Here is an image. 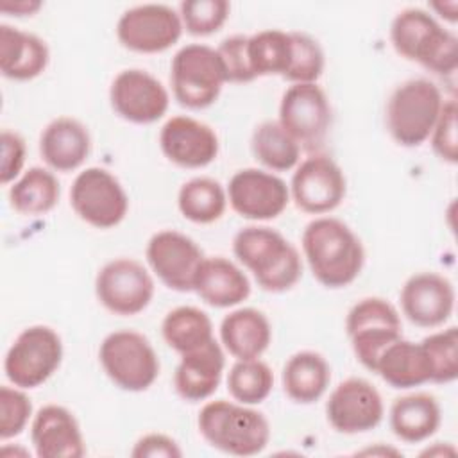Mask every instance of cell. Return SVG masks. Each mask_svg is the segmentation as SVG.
Instances as JSON below:
<instances>
[{
	"instance_id": "6da1fadb",
	"label": "cell",
	"mask_w": 458,
	"mask_h": 458,
	"mask_svg": "<svg viewBox=\"0 0 458 458\" xmlns=\"http://www.w3.org/2000/svg\"><path fill=\"white\" fill-rule=\"evenodd\" d=\"M301 245L313 277L326 288H345L363 270V243L338 218L318 216L311 220L302 231Z\"/></svg>"
},
{
	"instance_id": "7a4b0ae2",
	"label": "cell",
	"mask_w": 458,
	"mask_h": 458,
	"mask_svg": "<svg viewBox=\"0 0 458 458\" xmlns=\"http://www.w3.org/2000/svg\"><path fill=\"white\" fill-rule=\"evenodd\" d=\"M233 252L265 292H286L302 276L299 250L272 227L247 225L240 229L233 238Z\"/></svg>"
},
{
	"instance_id": "3957f363",
	"label": "cell",
	"mask_w": 458,
	"mask_h": 458,
	"mask_svg": "<svg viewBox=\"0 0 458 458\" xmlns=\"http://www.w3.org/2000/svg\"><path fill=\"white\" fill-rule=\"evenodd\" d=\"M394 50L437 75H451L458 66V39L437 18L419 7L397 13L390 25Z\"/></svg>"
},
{
	"instance_id": "277c9868",
	"label": "cell",
	"mask_w": 458,
	"mask_h": 458,
	"mask_svg": "<svg viewBox=\"0 0 458 458\" xmlns=\"http://www.w3.org/2000/svg\"><path fill=\"white\" fill-rule=\"evenodd\" d=\"M197 428L211 447L233 456L258 454L270 440V424L261 411L225 399L206 403Z\"/></svg>"
},
{
	"instance_id": "5b68a950",
	"label": "cell",
	"mask_w": 458,
	"mask_h": 458,
	"mask_svg": "<svg viewBox=\"0 0 458 458\" xmlns=\"http://www.w3.org/2000/svg\"><path fill=\"white\" fill-rule=\"evenodd\" d=\"M444 97L429 79H408L388 97L385 122L392 140L401 147H420L440 116Z\"/></svg>"
},
{
	"instance_id": "8992f818",
	"label": "cell",
	"mask_w": 458,
	"mask_h": 458,
	"mask_svg": "<svg viewBox=\"0 0 458 458\" xmlns=\"http://www.w3.org/2000/svg\"><path fill=\"white\" fill-rule=\"evenodd\" d=\"M225 82V72L216 48L191 43L181 47L172 57V93L182 107L206 109L213 106Z\"/></svg>"
},
{
	"instance_id": "52a82bcc",
	"label": "cell",
	"mask_w": 458,
	"mask_h": 458,
	"mask_svg": "<svg viewBox=\"0 0 458 458\" xmlns=\"http://www.w3.org/2000/svg\"><path fill=\"white\" fill-rule=\"evenodd\" d=\"M98 360L106 376L125 392H143L159 376V358L152 344L132 329L109 333L98 347Z\"/></svg>"
},
{
	"instance_id": "ba28073f",
	"label": "cell",
	"mask_w": 458,
	"mask_h": 458,
	"mask_svg": "<svg viewBox=\"0 0 458 458\" xmlns=\"http://www.w3.org/2000/svg\"><path fill=\"white\" fill-rule=\"evenodd\" d=\"M63 360L61 336L48 326L25 327L4 358V372L11 385L30 390L41 386L59 369Z\"/></svg>"
},
{
	"instance_id": "9c48e42d",
	"label": "cell",
	"mask_w": 458,
	"mask_h": 458,
	"mask_svg": "<svg viewBox=\"0 0 458 458\" xmlns=\"http://www.w3.org/2000/svg\"><path fill=\"white\" fill-rule=\"evenodd\" d=\"M345 333L356 360L374 372L381 352L403 338V324L392 302L383 297H365L349 310Z\"/></svg>"
},
{
	"instance_id": "30bf717a",
	"label": "cell",
	"mask_w": 458,
	"mask_h": 458,
	"mask_svg": "<svg viewBox=\"0 0 458 458\" xmlns=\"http://www.w3.org/2000/svg\"><path fill=\"white\" fill-rule=\"evenodd\" d=\"M70 206L82 222L97 229H111L125 218L129 197L109 170L89 166L75 175L70 188Z\"/></svg>"
},
{
	"instance_id": "8fae6325",
	"label": "cell",
	"mask_w": 458,
	"mask_h": 458,
	"mask_svg": "<svg viewBox=\"0 0 458 458\" xmlns=\"http://www.w3.org/2000/svg\"><path fill=\"white\" fill-rule=\"evenodd\" d=\"M95 295L111 313L132 317L141 313L154 297L150 272L132 258L107 261L95 277Z\"/></svg>"
},
{
	"instance_id": "7c38bea8",
	"label": "cell",
	"mask_w": 458,
	"mask_h": 458,
	"mask_svg": "<svg viewBox=\"0 0 458 458\" xmlns=\"http://www.w3.org/2000/svg\"><path fill=\"white\" fill-rule=\"evenodd\" d=\"M331 106L326 91L317 84H292L281 97V127L304 148L317 150L331 127Z\"/></svg>"
},
{
	"instance_id": "4fadbf2b",
	"label": "cell",
	"mask_w": 458,
	"mask_h": 458,
	"mask_svg": "<svg viewBox=\"0 0 458 458\" xmlns=\"http://www.w3.org/2000/svg\"><path fill=\"white\" fill-rule=\"evenodd\" d=\"M290 197L310 215H326L345 199L347 182L340 165L326 154H311L295 166L290 181Z\"/></svg>"
},
{
	"instance_id": "5bb4252c",
	"label": "cell",
	"mask_w": 458,
	"mask_h": 458,
	"mask_svg": "<svg viewBox=\"0 0 458 458\" xmlns=\"http://www.w3.org/2000/svg\"><path fill=\"white\" fill-rule=\"evenodd\" d=\"M179 13L165 4H141L122 13L116 38L122 47L140 54H157L175 45L182 34Z\"/></svg>"
},
{
	"instance_id": "9a60e30c",
	"label": "cell",
	"mask_w": 458,
	"mask_h": 458,
	"mask_svg": "<svg viewBox=\"0 0 458 458\" xmlns=\"http://www.w3.org/2000/svg\"><path fill=\"white\" fill-rule=\"evenodd\" d=\"M145 256L157 279L175 292L193 290L197 270L206 258L193 238L175 229H163L152 234Z\"/></svg>"
},
{
	"instance_id": "2e32d148",
	"label": "cell",
	"mask_w": 458,
	"mask_h": 458,
	"mask_svg": "<svg viewBox=\"0 0 458 458\" xmlns=\"http://www.w3.org/2000/svg\"><path fill=\"white\" fill-rule=\"evenodd\" d=\"M227 202L247 220L261 222L277 218L290 202V188L272 172L242 168L227 184Z\"/></svg>"
},
{
	"instance_id": "e0dca14e",
	"label": "cell",
	"mask_w": 458,
	"mask_h": 458,
	"mask_svg": "<svg viewBox=\"0 0 458 458\" xmlns=\"http://www.w3.org/2000/svg\"><path fill=\"white\" fill-rule=\"evenodd\" d=\"M385 406L377 388L363 377H347L329 394L326 417L329 426L344 435L367 433L379 426Z\"/></svg>"
},
{
	"instance_id": "ac0fdd59",
	"label": "cell",
	"mask_w": 458,
	"mask_h": 458,
	"mask_svg": "<svg viewBox=\"0 0 458 458\" xmlns=\"http://www.w3.org/2000/svg\"><path fill=\"white\" fill-rule=\"evenodd\" d=\"M109 100L120 118L147 125L166 114L170 95L163 82L147 70L127 68L113 79Z\"/></svg>"
},
{
	"instance_id": "d6986e66",
	"label": "cell",
	"mask_w": 458,
	"mask_h": 458,
	"mask_svg": "<svg viewBox=\"0 0 458 458\" xmlns=\"http://www.w3.org/2000/svg\"><path fill=\"white\" fill-rule=\"evenodd\" d=\"M159 147L165 157L181 168H204L218 156L216 132L191 116H172L159 131Z\"/></svg>"
},
{
	"instance_id": "ffe728a7",
	"label": "cell",
	"mask_w": 458,
	"mask_h": 458,
	"mask_svg": "<svg viewBox=\"0 0 458 458\" xmlns=\"http://www.w3.org/2000/svg\"><path fill=\"white\" fill-rule=\"evenodd\" d=\"M399 299L406 318L419 327H438L454 310L453 283L437 272H419L408 277Z\"/></svg>"
},
{
	"instance_id": "44dd1931",
	"label": "cell",
	"mask_w": 458,
	"mask_h": 458,
	"mask_svg": "<svg viewBox=\"0 0 458 458\" xmlns=\"http://www.w3.org/2000/svg\"><path fill=\"white\" fill-rule=\"evenodd\" d=\"M30 442L39 458H81L86 453L75 415L61 404H45L34 413Z\"/></svg>"
},
{
	"instance_id": "7402d4cb",
	"label": "cell",
	"mask_w": 458,
	"mask_h": 458,
	"mask_svg": "<svg viewBox=\"0 0 458 458\" xmlns=\"http://www.w3.org/2000/svg\"><path fill=\"white\" fill-rule=\"evenodd\" d=\"M224 367V351L215 338L181 354V361L174 372L175 392L188 403H199L211 397L220 385Z\"/></svg>"
},
{
	"instance_id": "603a6c76",
	"label": "cell",
	"mask_w": 458,
	"mask_h": 458,
	"mask_svg": "<svg viewBox=\"0 0 458 458\" xmlns=\"http://www.w3.org/2000/svg\"><path fill=\"white\" fill-rule=\"evenodd\" d=\"M91 152V136L84 123L72 116L52 120L39 136V154L55 172L77 170Z\"/></svg>"
},
{
	"instance_id": "cb8c5ba5",
	"label": "cell",
	"mask_w": 458,
	"mask_h": 458,
	"mask_svg": "<svg viewBox=\"0 0 458 458\" xmlns=\"http://www.w3.org/2000/svg\"><path fill=\"white\" fill-rule=\"evenodd\" d=\"M193 292L213 308H233L250 295L247 274L224 256L204 258L193 283Z\"/></svg>"
},
{
	"instance_id": "d4e9b609",
	"label": "cell",
	"mask_w": 458,
	"mask_h": 458,
	"mask_svg": "<svg viewBox=\"0 0 458 458\" xmlns=\"http://www.w3.org/2000/svg\"><path fill=\"white\" fill-rule=\"evenodd\" d=\"M50 61L48 45L36 34L0 25V72L11 81H32Z\"/></svg>"
},
{
	"instance_id": "484cf974",
	"label": "cell",
	"mask_w": 458,
	"mask_h": 458,
	"mask_svg": "<svg viewBox=\"0 0 458 458\" xmlns=\"http://www.w3.org/2000/svg\"><path fill=\"white\" fill-rule=\"evenodd\" d=\"M270 340V322L256 308L233 310L220 322V342L236 360L259 358L268 349Z\"/></svg>"
},
{
	"instance_id": "4316f807",
	"label": "cell",
	"mask_w": 458,
	"mask_h": 458,
	"mask_svg": "<svg viewBox=\"0 0 458 458\" xmlns=\"http://www.w3.org/2000/svg\"><path fill=\"white\" fill-rule=\"evenodd\" d=\"M392 433L406 442L419 444L437 433L442 422L438 401L424 392L397 397L388 415Z\"/></svg>"
},
{
	"instance_id": "83f0119b",
	"label": "cell",
	"mask_w": 458,
	"mask_h": 458,
	"mask_svg": "<svg viewBox=\"0 0 458 458\" xmlns=\"http://www.w3.org/2000/svg\"><path fill=\"white\" fill-rule=\"evenodd\" d=\"M331 381V367L327 360L315 351H299L292 354L281 372L284 394L299 404L318 401Z\"/></svg>"
},
{
	"instance_id": "f1b7e54d",
	"label": "cell",
	"mask_w": 458,
	"mask_h": 458,
	"mask_svg": "<svg viewBox=\"0 0 458 458\" xmlns=\"http://www.w3.org/2000/svg\"><path fill=\"white\" fill-rule=\"evenodd\" d=\"M376 374L392 388L408 390L429 383V370L420 344L399 338L377 358Z\"/></svg>"
},
{
	"instance_id": "f546056e",
	"label": "cell",
	"mask_w": 458,
	"mask_h": 458,
	"mask_svg": "<svg viewBox=\"0 0 458 458\" xmlns=\"http://www.w3.org/2000/svg\"><path fill=\"white\" fill-rule=\"evenodd\" d=\"M59 197L57 177L43 166L25 170L9 188V204L20 215H45L55 208Z\"/></svg>"
},
{
	"instance_id": "4dcf8cb0",
	"label": "cell",
	"mask_w": 458,
	"mask_h": 458,
	"mask_svg": "<svg viewBox=\"0 0 458 458\" xmlns=\"http://www.w3.org/2000/svg\"><path fill=\"white\" fill-rule=\"evenodd\" d=\"M177 208L193 224H213L227 208V191L216 179L193 177L179 188Z\"/></svg>"
},
{
	"instance_id": "1f68e13d",
	"label": "cell",
	"mask_w": 458,
	"mask_h": 458,
	"mask_svg": "<svg viewBox=\"0 0 458 458\" xmlns=\"http://www.w3.org/2000/svg\"><path fill=\"white\" fill-rule=\"evenodd\" d=\"M163 340L179 354L190 352L213 340V322L206 311L195 306H177L161 322Z\"/></svg>"
},
{
	"instance_id": "d6a6232c",
	"label": "cell",
	"mask_w": 458,
	"mask_h": 458,
	"mask_svg": "<svg viewBox=\"0 0 458 458\" xmlns=\"http://www.w3.org/2000/svg\"><path fill=\"white\" fill-rule=\"evenodd\" d=\"M254 157L272 172H286L299 165L301 145L281 127L277 120L261 122L250 138Z\"/></svg>"
},
{
	"instance_id": "836d02e7",
	"label": "cell",
	"mask_w": 458,
	"mask_h": 458,
	"mask_svg": "<svg viewBox=\"0 0 458 458\" xmlns=\"http://www.w3.org/2000/svg\"><path fill=\"white\" fill-rule=\"evenodd\" d=\"M247 57L254 77L279 75L284 79L292 61V34L265 29L247 38Z\"/></svg>"
},
{
	"instance_id": "e575fe53",
	"label": "cell",
	"mask_w": 458,
	"mask_h": 458,
	"mask_svg": "<svg viewBox=\"0 0 458 458\" xmlns=\"http://www.w3.org/2000/svg\"><path fill=\"white\" fill-rule=\"evenodd\" d=\"M274 388V372L261 361L254 360H236L227 374V392L236 403L254 406L263 403Z\"/></svg>"
},
{
	"instance_id": "d590c367",
	"label": "cell",
	"mask_w": 458,
	"mask_h": 458,
	"mask_svg": "<svg viewBox=\"0 0 458 458\" xmlns=\"http://www.w3.org/2000/svg\"><path fill=\"white\" fill-rule=\"evenodd\" d=\"M419 344L428 363L429 381L453 383L458 377V329L451 326L435 331Z\"/></svg>"
},
{
	"instance_id": "8d00e7d4",
	"label": "cell",
	"mask_w": 458,
	"mask_h": 458,
	"mask_svg": "<svg viewBox=\"0 0 458 458\" xmlns=\"http://www.w3.org/2000/svg\"><path fill=\"white\" fill-rule=\"evenodd\" d=\"M292 34V61L284 75V81L292 84L317 82L324 72L326 59L324 50L317 39L304 32Z\"/></svg>"
},
{
	"instance_id": "74e56055",
	"label": "cell",
	"mask_w": 458,
	"mask_h": 458,
	"mask_svg": "<svg viewBox=\"0 0 458 458\" xmlns=\"http://www.w3.org/2000/svg\"><path fill=\"white\" fill-rule=\"evenodd\" d=\"M231 5L225 0H184L179 4L182 29L191 36H209L222 29Z\"/></svg>"
},
{
	"instance_id": "f35d334b",
	"label": "cell",
	"mask_w": 458,
	"mask_h": 458,
	"mask_svg": "<svg viewBox=\"0 0 458 458\" xmlns=\"http://www.w3.org/2000/svg\"><path fill=\"white\" fill-rule=\"evenodd\" d=\"M32 403L23 388L0 386V438L9 440L23 433L32 419Z\"/></svg>"
},
{
	"instance_id": "ab89813d",
	"label": "cell",
	"mask_w": 458,
	"mask_h": 458,
	"mask_svg": "<svg viewBox=\"0 0 458 458\" xmlns=\"http://www.w3.org/2000/svg\"><path fill=\"white\" fill-rule=\"evenodd\" d=\"M456 98H445L440 116L429 134L433 152L445 163L458 161V136H456Z\"/></svg>"
},
{
	"instance_id": "60d3db41",
	"label": "cell",
	"mask_w": 458,
	"mask_h": 458,
	"mask_svg": "<svg viewBox=\"0 0 458 458\" xmlns=\"http://www.w3.org/2000/svg\"><path fill=\"white\" fill-rule=\"evenodd\" d=\"M247 38L249 36L234 34L222 39L216 47L227 82H250L256 79L247 57Z\"/></svg>"
},
{
	"instance_id": "b9f144b4",
	"label": "cell",
	"mask_w": 458,
	"mask_h": 458,
	"mask_svg": "<svg viewBox=\"0 0 458 458\" xmlns=\"http://www.w3.org/2000/svg\"><path fill=\"white\" fill-rule=\"evenodd\" d=\"M2 141V166H0V182L9 184L14 182L25 165V156H27V145L25 140L14 132L4 129L0 134Z\"/></svg>"
},
{
	"instance_id": "7bdbcfd3",
	"label": "cell",
	"mask_w": 458,
	"mask_h": 458,
	"mask_svg": "<svg viewBox=\"0 0 458 458\" xmlns=\"http://www.w3.org/2000/svg\"><path fill=\"white\" fill-rule=\"evenodd\" d=\"M131 456L134 458H147V456H166V458H179L182 456V451L179 444L163 433H147L141 438L136 440Z\"/></svg>"
},
{
	"instance_id": "ee69618b",
	"label": "cell",
	"mask_w": 458,
	"mask_h": 458,
	"mask_svg": "<svg viewBox=\"0 0 458 458\" xmlns=\"http://www.w3.org/2000/svg\"><path fill=\"white\" fill-rule=\"evenodd\" d=\"M41 2L38 0H18V2H9L4 0L0 4V11L13 14V16H32L34 13H38L41 9Z\"/></svg>"
},
{
	"instance_id": "f6af8a7d",
	"label": "cell",
	"mask_w": 458,
	"mask_h": 458,
	"mask_svg": "<svg viewBox=\"0 0 458 458\" xmlns=\"http://www.w3.org/2000/svg\"><path fill=\"white\" fill-rule=\"evenodd\" d=\"M429 7L435 9L442 18H445V20H449V21H456V7H458V4H456L454 0H451V2H447V4H444V2H433V4H429Z\"/></svg>"
}]
</instances>
